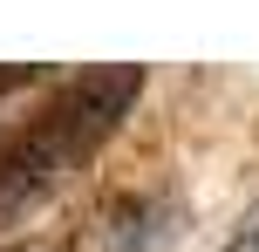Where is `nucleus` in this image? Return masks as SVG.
Instances as JSON below:
<instances>
[{
  "instance_id": "4",
  "label": "nucleus",
  "mask_w": 259,
  "mask_h": 252,
  "mask_svg": "<svg viewBox=\"0 0 259 252\" xmlns=\"http://www.w3.org/2000/svg\"><path fill=\"white\" fill-rule=\"evenodd\" d=\"M219 252H259V198L239 212V225L225 232V245H219Z\"/></svg>"
},
{
  "instance_id": "3",
  "label": "nucleus",
  "mask_w": 259,
  "mask_h": 252,
  "mask_svg": "<svg viewBox=\"0 0 259 252\" xmlns=\"http://www.w3.org/2000/svg\"><path fill=\"white\" fill-rule=\"evenodd\" d=\"M55 75H62V68H41V62H7V68H0V109H7L14 95H41Z\"/></svg>"
},
{
  "instance_id": "2",
  "label": "nucleus",
  "mask_w": 259,
  "mask_h": 252,
  "mask_svg": "<svg viewBox=\"0 0 259 252\" xmlns=\"http://www.w3.org/2000/svg\"><path fill=\"white\" fill-rule=\"evenodd\" d=\"M178 232H184V198L170 184L123 191L116 205L96 212V245L103 252H164Z\"/></svg>"
},
{
  "instance_id": "5",
  "label": "nucleus",
  "mask_w": 259,
  "mask_h": 252,
  "mask_svg": "<svg viewBox=\"0 0 259 252\" xmlns=\"http://www.w3.org/2000/svg\"><path fill=\"white\" fill-rule=\"evenodd\" d=\"M0 252H62V245H55V239H41V232H34V239H0Z\"/></svg>"
},
{
  "instance_id": "1",
  "label": "nucleus",
  "mask_w": 259,
  "mask_h": 252,
  "mask_svg": "<svg viewBox=\"0 0 259 252\" xmlns=\"http://www.w3.org/2000/svg\"><path fill=\"white\" fill-rule=\"evenodd\" d=\"M150 68L143 62H96V68H62L27 109L0 123V239L48 212L55 191H68L130 116H137Z\"/></svg>"
}]
</instances>
